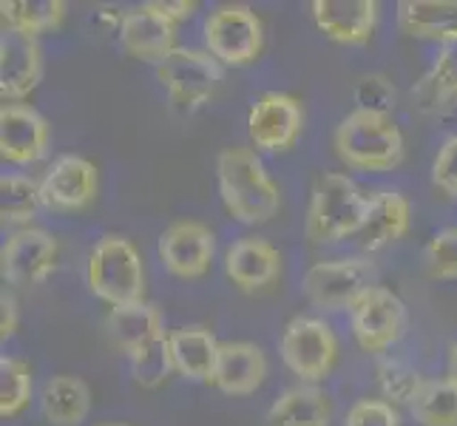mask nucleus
I'll use <instances>...</instances> for the list:
<instances>
[{
    "label": "nucleus",
    "mask_w": 457,
    "mask_h": 426,
    "mask_svg": "<svg viewBox=\"0 0 457 426\" xmlns=\"http://www.w3.org/2000/svg\"><path fill=\"white\" fill-rule=\"evenodd\" d=\"M225 273L239 290L256 293L278 279L281 256L270 242L262 239V236H245V239L233 242L228 247Z\"/></svg>",
    "instance_id": "obj_18"
},
{
    "label": "nucleus",
    "mask_w": 457,
    "mask_h": 426,
    "mask_svg": "<svg viewBox=\"0 0 457 426\" xmlns=\"http://www.w3.org/2000/svg\"><path fill=\"white\" fill-rule=\"evenodd\" d=\"M31 370L21 358L4 355L0 358V415L14 418L21 415L31 401Z\"/></svg>",
    "instance_id": "obj_30"
},
{
    "label": "nucleus",
    "mask_w": 457,
    "mask_h": 426,
    "mask_svg": "<svg viewBox=\"0 0 457 426\" xmlns=\"http://www.w3.org/2000/svg\"><path fill=\"white\" fill-rule=\"evenodd\" d=\"M304 125L302 103L290 94L267 91L253 103L247 117V134L262 151H287L295 146Z\"/></svg>",
    "instance_id": "obj_11"
},
{
    "label": "nucleus",
    "mask_w": 457,
    "mask_h": 426,
    "mask_svg": "<svg viewBox=\"0 0 457 426\" xmlns=\"http://www.w3.org/2000/svg\"><path fill=\"white\" fill-rule=\"evenodd\" d=\"M370 199L346 173H324L315 182L307 208V239L315 245H333L364 228Z\"/></svg>",
    "instance_id": "obj_3"
},
{
    "label": "nucleus",
    "mask_w": 457,
    "mask_h": 426,
    "mask_svg": "<svg viewBox=\"0 0 457 426\" xmlns=\"http://www.w3.org/2000/svg\"><path fill=\"white\" fill-rule=\"evenodd\" d=\"M435 117H437V122H440V129L449 131V139H454V137H457V94L444 103V108H440V112H437Z\"/></svg>",
    "instance_id": "obj_40"
},
{
    "label": "nucleus",
    "mask_w": 457,
    "mask_h": 426,
    "mask_svg": "<svg viewBox=\"0 0 457 426\" xmlns=\"http://www.w3.org/2000/svg\"><path fill=\"white\" fill-rule=\"evenodd\" d=\"M129 364H131L134 381L139 387H145V389L162 387L170 378V372H177V367H173V355H170L168 333L156 336V338L145 341L143 347L131 350L129 353Z\"/></svg>",
    "instance_id": "obj_28"
},
{
    "label": "nucleus",
    "mask_w": 457,
    "mask_h": 426,
    "mask_svg": "<svg viewBox=\"0 0 457 426\" xmlns=\"http://www.w3.org/2000/svg\"><path fill=\"white\" fill-rule=\"evenodd\" d=\"M355 97V112H367V114H381V117H392L398 103V91L392 86V80L386 74H364L353 88Z\"/></svg>",
    "instance_id": "obj_32"
},
{
    "label": "nucleus",
    "mask_w": 457,
    "mask_h": 426,
    "mask_svg": "<svg viewBox=\"0 0 457 426\" xmlns=\"http://www.w3.org/2000/svg\"><path fill=\"white\" fill-rule=\"evenodd\" d=\"M57 262V239L40 228H23L0 250V271L12 284H40L54 271Z\"/></svg>",
    "instance_id": "obj_14"
},
{
    "label": "nucleus",
    "mask_w": 457,
    "mask_h": 426,
    "mask_svg": "<svg viewBox=\"0 0 457 426\" xmlns=\"http://www.w3.org/2000/svg\"><path fill=\"white\" fill-rule=\"evenodd\" d=\"M49 120L26 103H4L0 108V156L12 165L37 163L49 154Z\"/></svg>",
    "instance_id": "obj_13"
},
{
    "label": "nucleus",
    "mask_w": 457,
    "mask_h": 426,
    "mask_svg": "<svg viewBox=\"0 0 457 426\" xmlns=\"http://www.w3.org/2000/svg\"><path fill=\"white\" fill-rule=\"evenodd\" d=\"M216 177L228 213L242 225H264L278 213V188L267 177L256 151L225 148L216 156Z\"/></svg>",
    "instance_id": "obj_1"
},
{
    "label": "nucleus",
    "mask_w": 457,
    "mask_h": 426,
    "mask_svg": "<svg viewBox=\"0 0 457 426\" xmlns=\"http://www.w3.org/2000/svg\"><path fill=\"white\" fill-rule=\"evenodd\" d=\"M350 324L355 341L367 353H384L398 344L406 330V307L401 296L375 284L350 307Z\"/></svg>",
    "instance_id": "obj_9"
},
{
    "label": "nucleus",
    "mask_w": 457,
    "mask_h": 426,
    "mask_svg": "<svg viewBox=\"0 0 457 426\" xmlns=\"http://www.w3.org/2000/svg\"><path fill=\"white\" fill-rule=\"evenodd\" d=\"M170 341V355L173 367L187 381H213L216 372V358H219V344L216 336L208 327L191 324V327H177L168 333Z\"/></svg>",
    "instance_id": "obj_20"
},
{
    "label": "nucleus",
    "mask_w": 457,
    "mask_h": 426,
    "mask_svg": "<svg viewBox=\"0 0 457 426\" xmlns=\"http://www.w3.org/2000/svg\"><path fill=\"white\" fill-rule=\"evenodd\" d=\"M412 415L420 426H457V384L452 378L427 381L412 404Z\"/></svg>",
    "instance_id": "obj_27"
},
{
    "label": "nucleus",
    "mask_w": 457,
    "mask_h": 426,
    "mask_svg": "<svg viewBox=\"0 0 457 426\" xmlns=\"http://www.w3.org/2000/svg\"><path fill=\"white\" fill-rule=\"evenodd\" d=\"M333 146L346 168L367 173L392 171L403 160V134L395 120L381 114H346L333 134Z\"/></svg>",
    "instance_id": "obj_2"
},
{
    "label": "nucleus",
    "mask_w": 457,
    "mask_h": 426,
    "mask_svg": "<svg viewBox=\"0 0 457 426\" xmlns=\"http://www.w3.org/2000/svg\"><path fill=\"white\" fill-rule=\"evenodd\" d=\"M40 409L52 426H80L91 413V389L77 375H52L43 384Z\"/></svg>",
    "instance_id": "obj_23"
},
{
    "label": "nucleus",
    "mask_w": 457,
    "mask_h": 426,
    "mask_svg": "<svg viewBox=\"0 0 457 426\" xmlns=\"http://www.w3.org/2000/svg\"><path fill=\"white\" fill-rule=\"evenodd\" d=\"M0 18H4V31H21V35L37 38L62 23L66 4L62 0H4Z\"/></svg>",
    "instance_id": "obj_26"
},
{
    "label": "nucleus",
    "mask_w": 457,
    "mask_h": 426,
    "mask_svg": "<svg viewBox=\"0 0 457 426\" xmlns=\"http://www.w3.org/2000/svg\"><path fill=\"white\" fill-rule=\"evenodd\" d=\"M14 330H18V302L9 290H4L0 296V336L4 341L14 336Z\"/></svg>",
    "instance_id": "obj_39"
},
{
    "label": "nucleus",
    "mask_w": 457,
    "mask_h": 426,
    "mask_svg": "<svg viewBox=\"0 0 457 426\" xmlns=\"http://www.w3.org/2000/svg\"><path fill=\"white\" fill-rule=\"evenodd\" d=\"M267 375V358L259 344L250 341H225L219 347L213 387L225 396H250L256 392Z\"/></svg>",
    "instance_id": "obj_19"
},
{
    "label": "nucleus",
    "mask_w": 457,
    "mask_h": 426,
    "mask_svg": "<svg viewBox=\"0 0 457 426\" xmlns=\"http://www.w3.org/2000/svg\"><path fill=\"white\" fill-rule=\"evenodd\" d=\"M262 43H264L262 21L247 6L239 4L219 6L204 21V46H208V54H213L225 66L242 69L256 63V57L262 54Z\"/></svg>",
    "instance_id": "obj_5"
},
{
    "label": "nucleus",
    "mask_w": 457,
    "mask_h": 426,
    "mask_svg": "<svg viewBox=\"0 0 457 426\" xmlns=\"http://www.w3.org/2000/svg\"><path fill=\"white\" fill-rule=\"evenodd\" d=\"M398 26L403 35L435 40L440 46L457 40V0H401Z\"/></svg>",
    "instance_id": "obj_21"
},
{
    "label": "nucleus",
    "mask_w": 457,
    "mask_h": 426,
    "mask_svg": "<svg viewBox=\"0 0 457 426\" xmlns=\"http://www.w3.org/2000/svg\"><path fill=\"white\" fill-rule=\"evenodd\" d=\"M100 426H125V423H100Z\"/></svg>",
    "instance_id": "obj_42"
},
{
    "label": "nucleus",
    "mask_w": 457,
    "mask_h": 426,
    "mask_svg": "<svg viewBox=\"0 0 457 426\" xmlns=\"http://www.w3.org/2000/svg\"><path fill=\"white\" fill-rule=\"evenodd\" d=\"M310 9L324 38L341 46L370 43L378 23L375 0H312Z\"/></svg>",
    "instance_id": "obj_16"
},
{
    "label": "nucleus",
    "mask_w": 457,
    "mask_h": 426,
    "mask_svg": "<svg viewBox=\"0 0 457 426\" xmlns=\"http://www.w3.org/2000/svg\"><path fill=\"white\" fill-rule=\"evenodd\" d=\"M446 378H452V381L457 384V344H452V350H449V361H446Z\"/></svg>",
    "instance_id": "obj_41"
},
{
    "label": "nucleus",
    "mask_w": 457,
    "mask_h": 426,
    "mask_svg": "<svg viewBox=\"0 0 457 426\" xmlns=\"http://www.w3.org/2000/svg\"><path fill=\"white\" fill-rule=\"evenodd\" d=\"M440 91V97L449 100L457 94V40L440 46V52L432 63V71L427 74Z\"/></svg>",
    "instance_id": "obj_35"
},
{
    "label": "nucleus",
    "mask_w": 457,
    "mask_h": 426,
    "mask_svg": "<svg viewBox=\"0 0 457 426\" xmlns=\"http://www.w3.org/2000/svg\"><path fill=\"white\" fill-rule=\"evenodd\" d=\"M409 230V202L398 191H378L370 196L364 228L358 230L361 250H381Z\"/></svg>",
    "instance_id": "obj_22"
},
{
    "label": "nucleus",
    "mask_w": 457,
    "mask_h": 426,
    "mask_svg": "<svg viewBox=\"0 0 457 426\" xmlns=\"http://www.w3.org/2000/svg\"><path fill=\"white\" fill-rule=\"evenodd\" d=\"M427 271L432 279H457V225L432 236L427 247Z\"/></svg>",
    "instance_id": "obj_33"
},
{
    "label": "nucleus",
    "mask_w": 457,
    "mask_h": 426,
    "mask_svg": "<svg viewBox=\"0 0 457 426\" xmlns=\"http://www.w3.org/2000/svg\"><path fill=\"white\" fill-rule=\"evenodd\" d=\"M105 333L125 355H129L137 347H143L145 341L165 333L162 313L148 302L112 307L105 315Z\"/></svg>",
    "instance_id": "obj_24"
},
{
    "label": "nucleus",
    "mask_w": 457,
    "mask_h": 426,
    "mask_svg": "<svg viewBox=\"0 0 457 426\" xmlns=\"http://www.w3.org/2000/svg\"><path fill=\"white\" fill-rule=\"evenodd\" d=\"M40 205V182L23 177V173H4V180H0V213H4V222L26 225L35 219Z\"/></svg>",
    "instance_id": "obj_29"
},
{
    "label": "nucleus",
    "mask_w": 457,
    "mask_h": 426,
    "mask_svg": "<svg viewBox=\"0 0 457 426\" xmlns=\"http://www.w3.org/2000/svg\"><path fill=\"white\" fill-rule=\"evenodd\" d=\"M378 271L370 259L346 256L312 264L304 273L302 290L310 305L321 310H350L370 288H375Z\"/></svg>",
    "instance_id": "obj_6"
},
{
    "label": "nucleus",
    "mask_w": 457,
    "mask_h": 426,
    "mask_svg": "<svg viewBox=\"0 0 457 426\" xmlns=\"http://www.w3.org/2000/svg\"><path fill=\"white\" fill-rule=\"evenodd\" d=\"M423 384H427V378L415 367L403 364V361H381V367H378V387H381L384 401L389 404L412 406L415 398L420 396Z\"/></svg>",
    "instance_id": "obj_31"
},
{
    "label": "nucleus",
    "mask_w": 457,
    "mask_h": 426,
    "mask_svg": "<svg viewBox=\"0 0 457 426\" xmlns=\"http://www.w3.org/2000/svg\"><path fill=\"white\" fill-rule=\"evenodd\" d=\"M86 279H88V290L112 307L143 302L145 296L143 259H139L134 242L120 233H105L91 247Z\"/></svg>",
    "instance_id": "obj_4"
},
{
    "label": "nucleus",
    "mask_w": 457,
    "mask_h": 426,
    "mask_svg": "<svg viewBox=\"0 0 457 426\" xmlns=\"http://www.w3.org/2000/svg\"><path fill=\"white\" fill-rule=\"evenodd\" d=\"M156 80L168 91L173 105L196 108L213 97L216 86L222 83V63L213 54L199 49H173L156 63Z\"/></svg>",
    "instance_id": "obj_7"
},
{
    "label": "nucleus",
    "mask_w": 457,
    "mask_h": 426,
    "mask_svg": "<svg viewBox=\"0 0 457 426\" xmlns=\"http://www.w3.org/2000/svg\"><path fill=\"white\" fill-rule=\"evenodd\" d=\"M432 182L444 194L457 196V137L446 139L432 163Z\"/></svg>",
    "instance_id": "obj_36"
},
{
    "label": "nucleus",
    "mask_w": 457,
    "mask_h": 426,
    "mask_svg": "<svg viewBox=\"0 0 457 426\" xmlns=\"http://www.w3.org/2000/svg\"><path fill=\"white\" fill-rule=\"evenodd\" d=\"M344 426H401V415L384 398H361L350 406Z\"/></svg>",
    "instance_id": "obj_34"
},
{
    "label": "nucleus",
    "mask_w": 457,
    "mask_h": 426,
    "mask_svg": "<svg viewBox=\"0 0 457 426\" xmlns=\"http://www.w3.org/2000/svg\"><path fill=\"white\" fill-rule=\"evenodd\" d=\"M122 23H125V12H117L114 6H97L88 12V29L97 40L117 38V43H120Z\"/></svg>",
    "instance_id": "obj_37"
},
{
    "label": "nucleus",
    "mask_w": 457,
    "mask_h": 426,
    "mask_svg": "<svg viewBox=\"0 0 457 426\" xmlns=\"http://www.w3.org/2000/svg\"><path fill=\"white\" fill-rule=\"evenodd\" d=\"M148 4L162 14V18H168L170 23H179V21H187L191 14L199 9L194 0H148Z\"/></svg>",
    "instance_id": "obj_38"
},
{
    "label": "nucleus",
    "mask_w": 457,
    "mask_h": 426,
    "mask_svg": "<svg viewBox=\"0 0 457 426\" xmlns=\"http://www.w3.org/2000/svg\"><path fill=\"white\" fill-rule=\"evenodd\" d=\"M43 77L40 40L21 31H4L0 38V94L14 103L29 97Z\"/></svg>",
    "instance_id": "obj_15"
},
{
    "label": "nucleus",
    "mask_w": 457,
    "mask_h": 426,
    "mask_svg": "<svg viewBox=\"0 0 457 426\" xmlns=\"http://www.w3.org/2000/svg\"><path fill=\"white\" fill-rule=\"evenodd\" d=\"M216 254V236L208 225L179 219L160 236V259L165 271L177 279H199L211 271Z\"/></svg>",
    "instance_id": "obj_10"
},
{
    "label": "nucleus",
    "mask_w": 457,
    "mask_h": 426,
    "mask_svg": "<svg viewBox=\"0 0 457 426\" xmlns=\"http://www.w3.org/2000/svg\"><path fill=\"white\" fill-rule=\"evenodd\" d=\"M97 168L86 156L62 154L46 171L40 182V199L43 208L49 211H83L97 196Z\"/></svg>",
    "instance_id": "obj_12"
},
{
    "label": "nucleus",
    "mask_w": 457,
    "mask_h": 426,
    "mask_svg": "<svg viewBox=\"0 0 457 426\" xmlns=\"http://www.w3.org/2000/svg\"><path fill=\"white\" fill-rule=\"evenodd\" d=\"M173 40H177V23L162 18L151 4H143L139 9L125 12L120 46H122V52L131 54L134 60L160 63L162 57H168L173 49H177Z\"/></svg>",
    "instance_id": "obj_17"
},
{
    "label": "nucleus",
    "mask_w": 457,
    "mask_h": 426,
    "mask_svg": "<svg viewBox=\"0 0 457 426\" xmlns=\"http://www.w3.org/2000/svg\"><path fill=\"white\" fill-rule=\"evenodd\" d=\"M278 350L293 375H298L302 381H321L336 364L338 341L327 322L295 315L281 333Z\"/></svg>",
    "instance_id": "obj_8"
},
{
    "label": "nucleus",
    "mask_w": 457,
    "mask_h": 426,
    "mask_svg": "<svg viewBox=\"0 0 457 426\" xmlns=\"http://www.w3.org/2000/svg\"><path fill=\"white\" fill-rule=\"evenodd\" d=\"M333 404L324 389L312 384H298L281 392V398L270 406L273 426H329Z\"/></svg>",
    "instance_id": "obj_25"
}]
</instances>
